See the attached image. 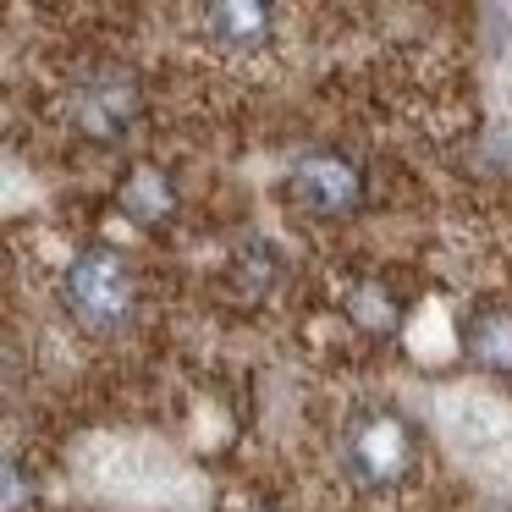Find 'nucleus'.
<instances>
[{
    "mask_svg": "<svg viewBox=\"0 0 512 512\" xmlns=\"http://www.w3.org/2000/svg\"><path fill=\"white\" fill-rule=\"evenodd\" d=\"M138 270L122 248L89 243L72 254L67 281H61V303L89 336H122L138 320Z\"/></svg>",
    "mask_w": 512,
    "mask_h": 512,
    "instance_id": "obj_1",
    "label": "nucleus"
},
{
    "mask_svg": "<svg viewBox=\"0 0 512 512\" xmlns=\"http://www.w3.org/2000/svg\"><path fill=\"white\" fill-rule=\"evenodd\" d=\"M424 468V441L397 408H369L342 435V474L358 490H397Z\"/></svg>",
    "mask_w": 512,
    "mask_h": 512,
    "instance_id": "obj_2",
    "label": "nucleus"
},
{
    "mask_svg": "<svg viewBox=\"0 0 512 512\" xmlns=\"http://www.w3.org/2000/svg\"><path fill=\"white\" fill-rule=\"evenodd\" d=\"M287 199L298 204L303 215H314V221H347V215H358L369 199L364 166L347 160L342 149H309V155H298L287 171Z\"/></svg>",
    "mask_w": 512,
    "mask_h": 512,
    "instance_id": "obj_3",
    "label": "nucleus"
},
{
    "mask_svg": "<svg viewBox=\"0 0 512 512\" xmlns=\"http://www.w3.org/2000/svg\"><path fill=\"white\" fill-rule=\"evenodd\" d=\"M138 111H144V94H138L133 72L122 67L89 72L78 83V94H72V122H78V133L89 144H122L127 127L138 122Z\"/></svg>",
    "mask_w": 512,
    "mask_h": 512,
    "instance_id": "obj_4",
    "label": "nucleus"
},
{
    "mask_svg": "<svg viewBox=\"0 0 512 512\" xmlns=\"http://www.w3.org/2000/svg\"><path fill=\"white\" fill-rule=\"evenodd\" d=\"M463 358L485 375H512V309L485 303L463 325Z\"/></svg>",
    "mask_w": 512,
    "mask_h": 512,
    "instance_id": "obj_5",
    "label": "nucleus"
},
{
    "mask_svg": "<svg viewBox=\"0 0 512 512\" xmlns=\"http://www.w3.org/2000/svg\"><path fill=\"white\" fill-rule=\"evenodd\" d=\"M116 204H122L127 221L160 226V221H171V215H177V188H171V177L160 166L138 160V166H127V177L116 182Z\"/></svg>",
    "mask_w": 512,
    "mask_h": 512,
    "instance_id": "obj_6",
    "label": "nucleus"
},
{
    "mask_svg": "<svg viewBox=\"0 0 512 512\" xmlns=\"http://www.w3.org/2000/svg\"><path fill=\"white\" fill-rule=\"evenodd\" d=\"M276 12L270 6H243V0H232V6H210L204 12V34L215 39V45L226 50H259L270 34H276Z\"/></svg>",
    "mask_w": 512,
    "mask_h": 512,
    "instance_id": "obj_7",
    "label": "nucleus"
},
{
    "mask_svg": "<svg viewBox=\"0 0 512 512\" xmlns=\"http://www.w3.org/2000/svg\"><path fill=\"white\" fill-rule=\"evenodd\" d=\"M347 320H353L364 336H397L402 298L391 287H380V281H364V287L347 292Z\"/></svg>",
    "mask_w": 512,
    "mask_h": 512,
    "instance_id": "obj_8",
    "label": "nucleus"
},
{
    "mask_svg": "<svg viewBox=\"0 0 512 512\" xmlns=\"http://www.w3.org/2000/svg\"><path fill=\"white\" fill-rule=\"evenodd\" d=\"M237 512H270V507H237Z\"/></svg>",
    "mask_w": 512,
    "mask_h": 512,
    "instance_id": "obj_9",
    "label": "nucleus"
}]
</instances>
